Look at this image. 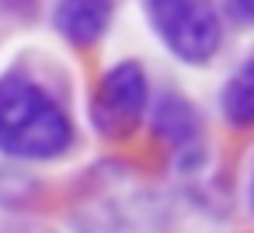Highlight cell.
<instances>
[{
	"mask_svg": "<svg viewBox=\"0 0 254 233\" xmlns=\"http://www.w3.org/2000/svg\"><path fill=\"white\" fill-rule=\"evenodd\" d=\"M146 105H150V87H146L143 66L132 59L115 63L112 70H105L94 91V125L98 132L122 139L139 125Z\"/></svg>",
	"mask_w": 254,
	"mask_h": 233,
	"instance_id": "3",
	"label": "cell"
},
{
	"mask_svg": "<svg viewBox=\"0 0 254 233\" xmlns=\"http://www.w3.org/2000/svg\"><path fill=\"white\" fill-rule=\"evenodd\" d=\"M153 132L164 136L167 143L185 146V143H191L198 136V118H195V112H191L188 101L167 94V98H160V105L153 112Z\"/></svg>",
	"mask_w": 254,
	"mask_h": 233,
	"instance_id": "5",
	"label": "cell"
},
{
	"mask_svg": "<svg viewBox=\"0 0 254 233\" xmlns=\"http://www.w3.org/2000/svg\"><path fill=\"white\" fill-rule=\"evenodd\" d=\"M70 143L73 129L56 98L25 77L0 80V153L14 160H56Z\"/></svg>",
	"mask_w": 254,
	"mask_h": 233,
	"instance_id": "1",
	"label": "cell"
},
{
	"mask_svg": "<svg viewBox=\"0 0 254 233\" xmlns=\"http://www.w3.org/2000/svg\"><path fill=\"white\" fill-rule=\"evenodd\" d=\"M223 7H226V14H230L237 25L254 28V0H223Z\"/></svg>",
	"mask_w": 254,
	"mask_h": 233,
	"instance_id": "7",
	"label": "cell"
},
{
	"mask_svg": "<svg viewBox=\"0 0 254 233\" xmlns=\"http://www.w3.org/2000/svg\"><path fill=\"white\" fill-rule=\"evenodd\" d=\"M223 115L230 125H254V59H247L219 94Z\"/></svg>",
	"mask_w": 254,
	"mask_h": 233,
	"instance_id": "6",
	"label": "cell"
},
{
	"mask_svg": "<svg viewBox=\"0 0 254 233\" xmlns=\"http://www.w3.org/2000/svg\"><path fill=\"white\" fill-rule=\"evenodd\" d=\"M56 28L73 46H94L112 25V0H60Z\"/></svg>",
	"mask_w": 254,
	"mask_h": 233,
	"instance_id": "4",
	"label": "cell"
},
{
	"mask_svg": "<svg viewBox=\"0 0 254 233\" xmlns=\"http://www.w3.org/2000/svg\"><path fill=\"white\" fill-rule=\"evenodd\" d=\"M157 39L181 63H209L223 42V25L212 0H146Z\"/></svg>",
	"mask_w": 254,
	"mask_h": 233,
	"instance_id": "2",
	"label": "cell"
}]
</instances>
